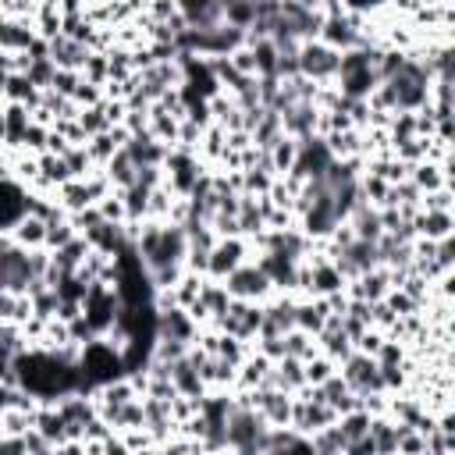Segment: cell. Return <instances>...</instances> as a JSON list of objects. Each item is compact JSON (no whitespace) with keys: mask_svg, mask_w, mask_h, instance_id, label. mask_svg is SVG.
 <instances>
[{"mask_svg":"<svg viewBox=\"0 0 455 455\" xmlns=\"http://www.w3.org/2000/svg\"><path fill=\"white\" fill-rule=\"evenodd\" d=\"M78 370H82L85 387H89V384H110V380H117V377L124 373L121 355L114 352V345H110V341L82 345V363H78Z\"/></svg>","mask_w":455,"mask_h":455,"instance_id":"cell-1","label":"cell"},{"mask_svg":"<svg viewBox=\"0 0 455 455\" xmlns=\"http://www.w3.org/2000/svg\"><path fill=\"white\" fill-rule=\"evenodd\" d=\"M338 60H341V50L327 46L323 39H302L299 43V75H306L309 82L338 78Z\"/></svg>","mask_w":455,"mask_h":455,"instance_id":"cell-2","label":"cell"},{"mask_svg":"<svg viewBox=\"0 0 455 455\" xmlns=\"http://www.w3.org/2000/svg\"><path fill=\"white\" fill-rule=\"evenodd\" d=\"M331 160H334V153L327 149L323 135H306V139H299V146H295V160H291L288 178H295V181L320 178Z\"/></svg>","mask_w":455,"mask_h":455,"instance_id":"cell-3","label":"cell"},{"mask_svg":"<svg viewBox=\"0 0 455 455\" xmlns=\"http://www.w3.org/2000/svg\"><path fill=\"white\" fill-rule=\"evenodd\" d=\"M224 288H228V295L231 299H259V295H267L274 284H270V277L259 270V267H252V263H238L228 277H224Z\"/></svg>","mask_w":455,"mask_h":455,"instance_id":"cell-4","label":"cell"},{"mask_svg":"<svg viewBox=\"0 0 455 455\" xmlns=\"http://www.w3.org/2000/svg\"><path fill=\"white\" fill-rule=\"evenodd\" d=\"M242 256H245L242 235H224L220 242H213V249H210V256H206V274H210L213 281H224V277L242 263Z\"/></svg>","mask_w":455,"mask_h":455,"instance_id":"cell-5","label":"cell"},{"mask_svg":"<svg viewBox=\"0 0 455 455\" xmlns=\"http://www.w3.org/2000/svg\"><path fill=\"white\" fill-rule=\"evenodd\" d=\"M46 57L53 60V68H68V71H82V64L89 60V46L57 32L53 39H46Z\"/></svg>","mask_w":455,"mask_h":455,"instance_id":"cell-6","label":"cell"},{"mask_svg":"<svg viewBox=\"0 0 455 455\" xmlns=\"http://www.w3.org/2000/svg\"><path fill=\"white\" fill-rule=\"evenodd\" d=\"M281 117V132L291 135V139H306V135H316V121H320V110L313 103H291L284 110H277Z\"/></svg>","mask_w":455,"mask_h":455,"instance_id":"cell-7","label":"cell"},{"mask_svg":"<svg viewBox=\"0 0 455 455\" xmlns=\"http://www.w3.org/2000/svg\"><path fill=\"white\" fill-rule=\"evenodd\" d=\"M121 149L132 156V164H135V167H160V164H164V156H167V146H164V142H156L149 132L128 135V142H124Z\"/></svg>","mask_w":455,"mask_h":455,"instance_id":"cell-8","label":"cell"},{"mask_svg":"<svg viewBox=\"0 0 455 455\" xmlns=\"http://www.w3.org/2000/svg\"><path fill=\"white\" fill-rule=\"evenodd\" d=\"M156 334L160 338H178V341H192L196 338V320L188 316V309L181 306H167L156 320Z\"/></svg>","mask_w":455,"mask_h":455,"instance_id":"cell-9","label":"cell"},{"mask_svg":"<svg viewBox=\"0 0 455 455\" xmlns=\"http://www.w3.org/2000/svg\"><path fill=\"white\" fill-rule=\"evenodd\" d=\"M171 384H174V391L178 395H188V398H203V377H199V370H196V363L188 359V352L181 355V359H174L171 363Z\"/></svg>","mask_w":455,"mask_h":455,"instance_id":"cell-10","label":"cell"},{"mask_svg":"<svg viewBox=\"0 0 455 455\" xmlns=\"http://www.w3.org/2000/svg\"><path fill=\"white\" fill-rule=\"evenodd\" d=\"M36 32L21 18H4L0 21V50H28Z\"/></svg>","mask_w":455,"mask_h":455,"instance_id":"cell-11","label":"cell"},{"mask_svg":"<svg viewBox=\"0 0 455 455\" xmlns=\"http://www.w3.org/2000/svg\"><path fill=\"white\" fill-rule=\"evenodd\" d=\"M14 242L25 245V249H28V245H32V249L43 245V242H46V220L36 217V213H21V217L14 220Z\"/></svg>","mask_w":455,"mask_h":455,"instance_id":"cell-12","label":"cell"},{"mask_svg":"<svg viewBox=\"0 0 455 455\" xmlns=\"http://www.w3.org/2000/svg\"><path fill=\"white\" fill-rule=\"evenodd\" d=\"M28 107L25 103H11L7 110H4V142L7 146H21V135H25V128H28Z\"/></svg>","mask_w":455,"mask_h":455,"instance_id":"cell-13","label":"cell"},{"mask_svg":"<svg viewBox=\"0 0 455 455\" xmlns=\"http://www.w3.org/2000/svg\"><path fill=\"white\" fill-rule=\"evenodd\" d=\"M103 167H107L110 185H117V188H128V185L135 181V164H132V156H128L124 149H114V156H110Z\"/></svg>","mask_w":455,"mask_h":455,"instance_id":"cell-14","label":"cell"},{"mask_svg":"<svg viewBox=\"0 0 455 455\" xmlns=\"http://www.w3.org/2000/svg\"><path fill=\"white\" fill-rule=\"evenodd\" d=\"M78 124H82L85 139H89V135H100V132H110V128H114V121L107 117V107H103V100H100V103H92V107H82V110H78Z\"/></svg>","mask_w":455,"mask_h":455,"instance_id":"cell-15","label":"cell"},{"mask_svg":"<svg viewBox=\"0 0 455 455\" xmlns=\"http://www.w3.org/2000/svg\"><path fill=\"white\" fill-rule=\"evenodd\" d=\"M64 164H68V171H71V178H85L89 174V167H92V160H89V149L85 146H64Z\"/></svg>","mask_w":455,"mask_h":455,"instance_id":"cell-16","label":"cell"},{"mask_svg":"<svg viewBox=\"0 0 455 455\" xmlns=\"http://www.w3.org/2000/svg\"><path fill=\"white\" fill-rule=\"evenodd\" d=\"M53 71H57V68H53V60H50V57H32L25 75L32 78V85H36V89H46V85H50V78H53Z\"/></svg>","mask_w":455,"mask_h":455,"instance_id":"cell-17","label":"cell"},{"mask_svg":"<svg viewBox=\"0 0 455 455\" xmlns=\"http://www.w3.org/2000/svg\"><path fill=\"white\" fill-rule=\"evenodd\" d=\"M11 391H14V387L0 380V412H4V409H11Z\"/></svg>","mask_w":455,"mask_h":455,"instance_id":"cell-18","label":"cell"},{"mask_svg":"<svg viewBox=\"0 0 455 455\" xmlns=\"http://www.w3.org/2000/svg\"><path fill=\"white\" fill-rule=\"evenodd\" d=\"M0 139H4V110H0Z\"/></svg>","mask_w":455,"mask_h":455,"instance_id":"cell-19","label":"cell"}]
</instances>
